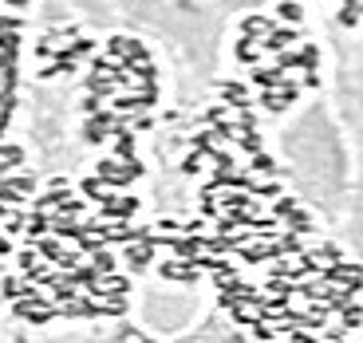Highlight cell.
Segmentation results:
<instances>
[{
    "mask_svg": "<svg viewBox=\"0 0 363 343\" xmlns=\"http://www.w3.org/2000/svg\"><path fill=\"white\" fill-rule=\"evenodd\" d=\"M277 158L292 190L320 217L340 225L355 190V150L332 99H312L277 135Z\"/></svg>",
    "mask_w": 363,
    "mask_h": 343,
    "instance_id": "obj_1",
    "label": "cell"
},
{
    "mask_svg": "<svg viewBox=\"0 0 363 343\" xmlns=\"http://www.w3.org/2000/svg\"><path fill=\"white\" fill-rule=\"evenodd\" d=\"M269 0H118V24L158 44L194 83H209L221 64L229 24Z\"/></svg>",
    "mask_w": 363,
    "mask_h": 343,
    "instance_id": "obj_2",
    "label": "cell"
},
{
    "mask_svg": "<svg viewBox=\"0 0 363 343\" xmlns=\"http://www.w3.org/2000/svg\"><path fill=\"white\" fill-rule=\"evenodd\" d=\"M174 343H253V339L225 308H206L186 332L174 335Z\"/></svg>",
    "mask_w": 363,
    "mask_h": 343,
    "instance_id": "obj_3",
    "label": "cell"
},
{
    "mask_svg": "<svg viewBox=\"0 0 363 343\" xmlns=\"http://www.w3.org/2000/svg\"><path fill=\"white\" fill-rule=\"evenodd\" d=\"M83 343H174V339L155 335L150 327H143L138 320H130V316H118V320H111V324L95 327Z\"/></svg>",
    "mask_w": 363,
    "mask_h": 343,
    "instance_id": "obj_4",
    "label": "cell"
},
{
    "mask_svg": "<svg viewBox=\"0 0 363 343\" xmlns=\"http://www.w3.org/2000/svg\"><path fill=\"white\" fill-rule=\"evenodd\" d=\"M336 229L347 241V249L363 261V170H355V190H352V198H347V209H344Z\"/></svg>",
    "mask_w": 363,
    "mask_h": 343,
    "instance_id": "obj_5",
    "label": "cell"
},
{
    "mask_svg": "<svg viewBox=\"0 0 363 343\" xmlns=\"http://www.w3.org/2000/svg\"><path fill=\"white\" fill-rule=\"evenodd\" d=\"M52 4L87 20V24H99V28L118 24V0H52Z\"/></svg>",
    "mask_w": 363,
    "mask_h": 343,
    "instance_id": "obj_6",
    "label": "cell"
},
{
    "mask_svg": "<svg viewBox=\"0 0 363 343\" xmlns=\"http://www.w3.org/2000/svg\"><path fill=\"white\" fill-rule=\"evenodd\" d=\"M9 343H28V339H24V335H16V332H12V335H9Z\"/></svg>",
    "mask_w": 363,
    "mask_h": 343,
    "instance_id": "obj_7",
    "label": "cell"
}]
</instances>
